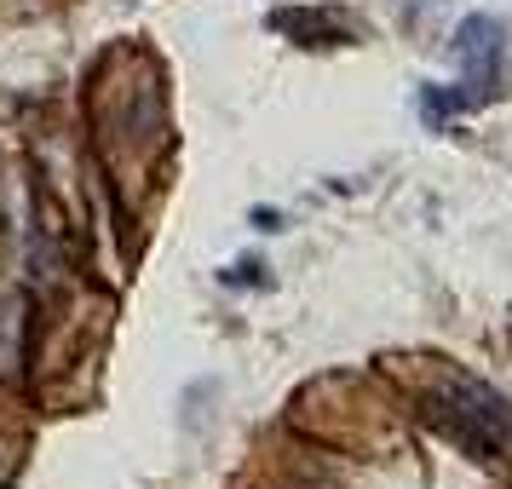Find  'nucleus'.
<instances>
[{
    "label": "nucleus",
    "mask_w": 512,
    "mask_h": 489,
    "mask_svg": "<svg viewBox=\"0 0 512 489\" xmlns=\"http://www.w3.org/2000/svg\"><path fill=\"white\" fill-rule=\"evenodd\" d=\"M271 29H282V35H311L305 47H323V41H340V29L328 24V18H317V12H271Z\"/></svg>",
    "instance_id": "2"
},
{
    "label": "nucleus",
    "mask_w": 512,
    "mask_h": 489,
    "mask_svg": "<svg viewBox=\"0 0 512 489\" xmlns=\"http://www.w3.org/2000/svg\"><path fill=\"white\" fill-rule=\"evenodd\" d=\"M455 58L466 64V98H489L501 93V58H507V29L501 18H466L455 29Z\"/></svg>",
    "instance_id": "1"
}]
</instances>
